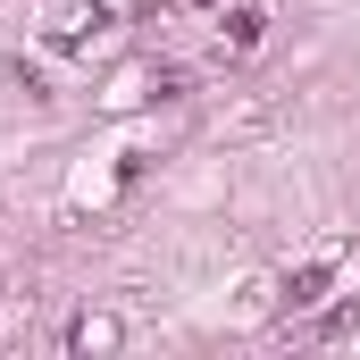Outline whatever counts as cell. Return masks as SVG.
I'll return each instance as SVG.
<instances>
[{
	"instance_id": "obj_1",
	"label": "cell",
	"mask_w": 360,
	"mask_h": 360,
	"mask_svg": "<svg viewBox=\"0 0 360 360\" xmlns=\"http://www.w3.org/2000/svg\"><path fill=\"white\" fill-rule=\"evenodd\" d=\"M218 25H226V51H260V34H269V8H252V0H243V8H226Z\"/></svg>"
},
{
	"instance_id": "obj_2",
	"label": "cell",
	"mask_w": 360,
	"mask_h": 360,
	"mask_svg": "<svg viewBox=\"0 0 360 360\" xmlns=\"http://www.w3.org/2000/svg\"><path fill=\"white\" fill-rule=\"evenodd\" d=\"M319 293H327V269H302L293 285H285V310H310Z\"/></svg>"
},
{
	"instance_id": "obj_3",
	"label": "cell",
	"mask_w": 360,
	"mask_h": 360,
	"mask_svg": "<svg viewBox=\"0 0 360 360\" xmlns=\"http://www.w3.org/2000/svg\"><path fill=\"white\" fill-rule=\"evenodd\" d=\"M117 344V319H76V352H109Z\"/></svg>"
}]
</instances>
